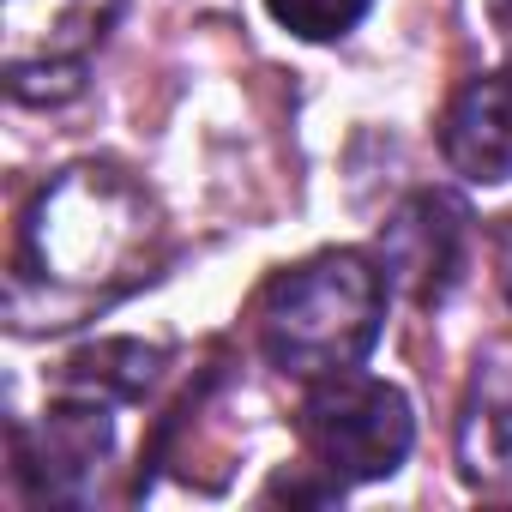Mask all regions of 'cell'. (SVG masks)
I'll use <instances>...</instances> for the list:
<instances>
[{
    "label": "cell",
    "mask_w": 512,
    "mask_h": 512,
    "mask_svg": "<svg viewBox=\"0 0 512 512\" xmlns=\"http://www.w3.org/2000/svg\"><path fill=\"white\" fill-rule=\"evenodd\" d=\"M145 199L115 175V169H67L55 187L37 193L19 260H13V296H31L49 284L55 290H97L115 296L139 284L145 272Z\"/></svg>",
    "instance_id": "cell-1"
},
{
    "label": "cell",
    "mask_w": 512,
    "mask_h": 512,
    "mask_svg": "<svg viewBox=\"0 0 512 512\" xmlns=\"http://www.w3.org/2000/svg\"><path fill=\"white\" fill-rule=\"evenodd\" d=\"M386 272L356 247H332L314 260L278 272L260 290V350L272 368L296 380H326L362 368L386 326Z\"/></svg>",
    "instance_id": "cell-2"
},
{
    "label": "cell",
    "mask_w": 512,
    "mask_h": 512,
    "mask_svg": "<svg viewBox=\"0 0 512 512\" xmlns=\"http://www.w3.org/2000/svg\"><path fill=\"white\" fill-rule=\"evenodd\" d=\"M296 428H302V446L314 452V470H326L338 482L392 476L410 458V440H416L410 398L392 380H374V374H356V368L308 380Z\"/></svg>",
    "instance_id": "cell-3"
},
{
    "label": "cell",
    "mask_w": 512,
    "mask_h": 512,
    "mask_svg": "<svg viewBox=\"0 0 512 512\" xmlns=\"http://www.w3.org/2000/svg\"><path fill=\"white\" fill-rule=\"evenodd\" d=\"M464 247H470V211L452 193H416L380 229V272L416 308H440L458 290Z\"/></svg>",
    "instance_id": "cell-4"
},
{
    "label": "cell",
    "mask_w": 512,
    "mask_h": 512,
    "mask_svg": "<svg viewBox=\"0 0 512 512\" xmlns=\"http://www.w3.org/2000/svg\"><path fill=\"white\" fill-rule=\"evenodd\" d=\"M115 446L103 398L49 404L37 428H13V470L31 500H85Z\"/></svg>",
    "instance_id": "cell-5"
},
{
    "label": "cell",
    "mask_w": 512,
    "mask_h": 512,
    "mask_svg": "<svg viewBox=\"0 0 512 512\" xmlns=\"http://www.w3.org/2000/svg\"><path fill=\"white\" fill-rule=\"evenodd\" d=\"M121 0H7L0 61L7 73H61L85 79V55L109 37Z\"/></svg>",
    "instance_id": "cell-6"
},
{
    "label": "cell",
    "mask_w": 512,
    "mask_h": 512,
    "mask_svg": "<svg viewBox=\"0 0 512 512\" xmlns=\"http://www.w3.org/2000/svg\"><path fill=\"white\" fill-rule=\"evenodd\" d=\"M440 157L476 187L512 181V85H506V73H482L452 91V103L440 115Z\"/></svg>",
    "instance_id": "cell-7"
},
{
    "label": "cell",
    "mask_w": 512,
    "mask_h": 512,
    "mask_svg": "<svg viewBox=\"0 0 512 512\" xmlns=\"http://www.w3.org/2000/svg\"><path fill=\"white\" fill-rule=\"evenodd\" d=\"M157 350H145V344H121V338H109V344H91V350H79V356H67V368H61V380L79 392V398H139L145 386H151V374H157Z\"/></svg>",
    "instance_id": "cell-8"
},
{
    "label": "cell",
    "mask_w": 512,
    "mask_h": 512,
    "mask_svg": "<svg viewBox=\"0 0 512 512\" xmlns=\"http://www.w3.org/2000/svg\"><path fill=\"white\" fill-rule=\"evenodd\" d=\"M374 0H266V13L302 43H338L368 19Z\"/></svg>",
    "instance_id": "cell-9"
},
{
    "label": "cell",
    "mask_w": 512,
    "mask_h": 512,
    "mask_svg": "<svg viewBox=\"0 0 512 512\" xmlns=\"http://www.w3.org/2000/svg\"><path fill=\"white\" fill-rule=\"evenodd\" d=\"M494 278L512 302V217H500V229H494Z\"/></svg>",
    "instance_id": "cell-10"
},
{
    "label": "cell",
    "mask_w": 512,
    "mask_h": 512,
    "mask_svg": "<svg viewBox=\"0 0 512 512\" xmlns=\"http://www.w3.org/2000/svg\"><path fill=\"white\" fill-rule=\"evenodd\" d=\"M482 7H488V25L512 37V0H482Z\"/></svg>",
    "instance_id": "cell-11"
},
{
    "label": "cell",
    "mask_w": 512,
    "mask_h": 512,
    "mask_svg": "<svg viewBox=\"0 0 512 512\" xmlns=\"http://www.w3.org/2000/svg\"><path fill=\"white\" fill-rule=\"evenodd\" d=\"M506 85H512V61H506Z\"/></svg>",
    "instance_id": "cell-12"
}]
</instances>
